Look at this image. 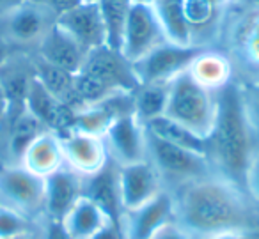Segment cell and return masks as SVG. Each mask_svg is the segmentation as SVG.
I'll return each instance as SVG.
<instances>
[{
  "label": "cell",
  "mask_w": 259,
  "mask_h": 239,
  "mask_svg": "<svg viewBox=\"0 0 259 239\" xmlns=\"http://www.w3.org/2000/svg\"><path fill=\"white\" fill-rule=\"evenodd\" d=\"M174 195L176 221L194 239L229 232L259 237V204L241 186L211 174L183 186Z\"/></svg>",
  "instance_id": "6da1fadb"
},
{
  "label": "cell",
  "mask_w": 259,
  "mask_h": 239,
  "mask_svg": "<svg viewBox=\"0 0 259 239\" xmlns=\"http://www.w3.org/2000/svg\"><path fill=\"white\" fill-rule=\"evenodd\" d=\"M257 140L254 138L243 115L234 80L219 92V108L209 136L206 138V156L213 170L243 188L248 160Z\"/></svg>",
  "instance_id": "7a4b0ae2"
},
{
  "label": "cell",
  "mask_w": 259,
  "mask_h": 239,
  "mask_svg": "<svg viewBox=\"0 0 259 239\" xmlns=\"http://www.w3.org/2000/svg\"><path fill=\"white\" fill-rule=\"evenodd\" d=\"M215 48L231 59L236 82H259V0L224 4Z\"/></svg>",
  "instance_id": "3957f363"
},
{
  "label": "cell",
  "mask_w": 259,
  "mask_h": 239,
  "mask_svg": "<svg viewBox=\"0 0 259 239\" xmlns=\"http://www.w3.org/2000/svg\"><path fill=\"white\" fill-rule=\"evenodd\" d=\"M139 85L134 64L126 61L121 52L107 44L94 48L75 75L76 112L115 92H134Z\"/></svg>",
  "instance_id": "277c9868"
},
{
  "label": "cell",
  "mask_w": 259,
  "mask_h": 239,
  "mask_svg": "<svg viewBox=\"0 0 259 239\" xmlns=\"http://www.w3.org/2000/svg\"><path fill=\"white\" fill-rule=\"evenodd\" d=\"M219 92L201 87L188 71H183L169 83V96L163 115L180 122L201 138H208L215 124Z\"/></svg>",
  "instance_id": "5b68a950"
},
{
  "label": "cell",
  "mask_w": 259,
  "mask_h": 239,
  "mask_svg": "<svg viewBox=\"0 0 259 239\" xmlns=\"http://www.w3.org/2000/svg\"><path fill=\"white\" fill-rule=\"evenodd\" d=\"M146 144H148L149 163L158 172L167 192L174 193L190 182L217 174L206 154L172 146L151 135L148 129H146Z\"/></svg>",
  "instance_id": "8992f818"
},
{
  "label": "cell",
  "mask_w": 259,
  "mask_h": 239,
  "mask_svg": "<svg viewBox=\"0 0 259 239\" xmlns=\"http://www.w3.org/2000/svg\"><path fill=\"white\" fill-rule=\"evenodd\" d=\"M57 22V15L41 0H23L0 16V36L16 52L34 54Z\"/></svg>",
  "instance_id": "52a82bcc"
},
{
  "label": "cell",
  "mask_w": 259,
  "mask_h": 239,
  "mask_svg": "<svg viewBox=\"0 0 259 239\" xmlns=\"http://www.w3.org/2000/svg\"><path fill=\"white\" fill-rule=\"evenodd\" d=\"M169 43L155 8L144 0H132L119 52L128 62L142 61L148 54Z\"/></svg>",
  "instance_id": "ba28073f"
},
{
  "label": "cell",
  "mask_w": 259,
  "mask_h": 239,
  "mask_svg": "<svg viewBox=\"0 0 259 239\" xmlns=\"http://www.w3.org/2000/svg\"><path fill=\"white\" fill-rule=\"evenodd\" d=\"M0 204L39 221L45 218V177L23 165H4L0 170Z\"/></svg>",
  "instance_id": "9c48e42d"
},
{
  "label": "cell",
  "mask_w": 259,
  "mask_h": 239,
  "mask_svg": "<svg viewBox=\"0 0 259 239\" xmlns=\"http://www.w3.org/2000/svg\"><path fill=\"white\" fill-rule=\"evenodd\" d=\"M174 220H176L174 195L163 189L149 202L135 209L122 211L117 223L122 239H149L155 232Z\"/></svg>",
  "instance_id": "30bf717a"
},
{
  "label": "cell",
  "mask_w": 259,
  "mask_h": 239,
  "mask_svg": "<svg viewBox=\"0 0 259 239\" xmlns=\"http://www.w3.org/2000/svg\"><path fill=\"white\" fill-rule=\"evenodd\" d=\"M204 46H178L165 43L135 62L134 71L139 83H170L180 73L187 71L192 59Z\"/></svg>",
  "instance_id": "8fae6325"
},
{
  "label": "cell",
  "mask_w": 259,
  "mask_h": 239,
  "mask_svg": "<svg viewBox=\"0 0 259 239\" xmlns=\"http://www.w3.org/2000/svg\"><path fill=\"white\" fill-rule=\"evenodd\" d=\"M108 158L115 165L139 163L148 160L144 122L135 114H128L114 121L103 135Z\"/></svg>",
  "instance_id": "7c38bea8"
},
{
  "label": "cell",
  "mask_w": 259,
  "mask_h": 239,
  "mask_svg": "<svg viewBox=\"0 0 259 239\" xmlns=\"http://www.w3.org/2000/svg\"><path fill=\"white\" fill-rule=\"evenodd\" d=\"M59 138L62 146L64 165L82 177L98 174L110 161L105 138L101 135L71 129L64 135H59Z\"/></svg>",
  "instance_id": "4fadbf2b"
},
{
  "label": "cell",
  "mask_w": 259,
  "mask_h": 239,
  "mask_svg": "<svg viewBox=\"0 0 259 239\" xmlns=\"http://www.w3.org/2000/svg\"><path fill=\"white\" fill-rule=\"evenodd\" d=\"M119 167V165H117ZM163 182L149 160L119 167V195L122 211L135 209L163 192Z\"/></svg>",
  "instance_id": "5bb4252c"
},
{
  "label": "cell",
  "mask_w": 259,
  "mask_h": 239,
  "mask_svg": "<svg viewBox=\"0 0 259 239\" xmlns=\"http://www.w3.org/2000/svg\"><path fill=\"white\" fill-rule=\"evenodd\" d=\"M85 177L69 167L45 177V218L62 221L73 206L83 197Z\"/></svg>",
  "instance_id": "9a60e30c"
},
{
  "label": "cell",
  "mask_w": 259,
  "mask_h": 239,
  "mask_svg": "<svg viewBox=\"0 0 259 239\" xmlns=\"http://www.w3.org/2000/svg\"><path fill=\"white\" fill-rule=\"evenodd\" d=\"M57 25L89 52L107 44V32L98 2H82L76 8L62 13L57 16Z\"/></svg>",
  "instance_id": "2e32d148"
},
{
  "label": "cell",
  "mask_w": 259,
  "mask_h": 239,
  "mask_svg": "<svg viewBox=\"0 0 259 239\" xmlns=\"http://www.w3.org/2000/svg\"><path fill=\"white\" fill-rule=\"evenodd\" d=\"M34 78H36L34 54L29 52H15L0 66V85L9 101V114L25 108L27 94Z\"/></svg>",
  "instance_id": "e0dca14e"
},
{
  "label": "cell",
  "mask_w": 259,
  "mask_h": 239,
  "mask_svg": "<svg viewBox=\"0 0 259 239\" xmlns=\"http://www.w3.org/2000/svg\"><path fill=\"white\" fill-rule=\"evenodd\" d=\"M87 54H89V50H85L75 37L69 36L64 29H61L57 22L47 34V37L41 41L37 50L34 52V55L43 59L45 62L66 69L73 75L80 71Z\"/></svg>",
  "instance_id": "ac0fdd59"
},
{
  "label": "cell",
  "mask_w": 259,
  "mask_h": 239,
  "mask_svg": "<svg viewBox=\"0 0 259 239\" xmlns=\"http://www.w3.org/2000/svg\"><path fill=\"white\" fill-rule=\"evenodd\" d=\"M187 71L199 85L211 92H220L234 82L233 62L219 48H202L192 59Z\"/></svg>",
  "instance_id": "d6986e66"
},
{
  "label": "cell",
  "mask_w": 259,
  "mask_h": 239,
  "mask_svg": "<svg viewBox=\"0 0 259 239\" xmlns=\"http://www.w3.org/2000/svg\"><path fill=\"white\" fill-rule=\"evenodd\" d=\"M18 165H23L27 170L39 177H48L50 174L57 172L64 167V156H62L61 138L57 133L45 131L27 147Z\"/></svg>",
  "instance_id": "ffe728a7"
},
{
  "label": "cell",
  "mask_w": 259,
  "mask_h": 239,
  "mask_svg": "<svg viewBox=\"0 0 259 239\" xmlns=\"http://www.w3.org/2000/svg\"><path fill=\"white\" fill-rule=\"evenodd\" d=\"M83 195L100 204L114 221H119L122 213L121 195H119V167L108 161L98 174L85 177Z\"/></svg>",
  "instance_id": "44dd1931"
},
{
  "label": "cell",
  "mask_w": 259,
  "mask_h": 239,
  "mask_svg": "<svg viewBox=\"0 0 259 239\" xmlns=\"http://www.w3.org/2000/svg\"><path fill=\"white\" fill-rule=\"evenodd\" d=\"M110 221L114 220L108 216L107 211L85 195L62 218V225L71 239H91Z\"/></svg>",
  "instance_id": "7402d4cb"
},
{
  "label": "cell",
  "mask_w": 259,
  "mask_h": 239,
  "mask_svg": "<svg viewBox=\"0 0 259 239\" xmlns=\"http://www.w3.org/2000/svg\"><path fill=\"white\" fill-rule=\"evenodd\" d=\"M155 8L167 41L178 46H195L192 27L187 22L183 9V0H156L149 2Z\"/></svg>",
  "instance_id": "603a6c76"
},
{
  "label": "cell",
  "mask_w": 259,
  "mask_h": 239,
  "mask_svg": "<svg viewBox=\"0 0 259 239\" xmlns=\"http://www.w3.org/2000/svg\"><path fill=\"white\" fill-rule=\"evenodd\" d=\"M34 66H36V78L41 85L55 96L59 101L69 105L76 112V96H75V75L66 69H61L54 64H48L43 59L34 55Z\"/></svg>",
  "instance_id": "cb8c5ba5"
},
{
  "label": "cell",
  "mask_w": 259,
  "mask_h": 239,
  "mask_svg": "<svg viewBox=\"0 0 259 239\" xmlns=\"http://www.w3.org/2000/svg\"><path fill=\"white\" fill-rule=\"evenodd\" d=\"M146 129L151 135L158 136V138L165 140V142L172 144V146L183 147V149L194 151V153L206 154V140L197 136L195 133H192L188 128L181 126L180 122L172 121V119L160 115L151 121L144 122Z\"/></svg>",
  "instance_id": "d4e9b609"
},
{
  "label": "cell",
  "mask_w": 259,
  "mask_h": 239,
  "mask_svg": "<svg viewBox=\"0 0 259 239\" xmlns=\"http://www.w3.org/2000/svg\"><path fill=\"white\" fill-rule=\"evenodd\" d=\"M167 96H169V83H141L134 92L135 115L142 122L163 115Z\"/></svg>",
  "instance_id": "484cf974"
},
{
  "label": "cell",
  "mask_w": 259,
  "mask_h": 239,
  "mask_svg": "<svg viewBox=\"0 0 259 239\" xmlns=\"http://www.w3.org/2000/svg\"><path fill=\"white\" fill-rule=\"evenodd\" d=\"M98 4H100L105 32H107V46L119 50L132 0H100Z\"/></svg>",
  "instance_id": "4316f807"
},
{
  "label": "cell",
  "mask_w": 259,
  "mask_h": 239,
  "mask_svg": "<svg viewBox=\"0 0 259 239\" xmlns=\"http://www.w3.org/2000/svg\"><path fill=\"white\" fill-rule=\"evenodd\" d=\"M241 110L254 138L259 144V82H236Z\"/></svg>",
  "instance_id": "83f0119b"
},
{
  "label": "cell",
  "mask_w": 259,
  "mask_h": 239,
  "mask_svg": "<svg viewBox=\"0 0 259 239\" xmlns=\"http://www.w3.org/2000/svg\"><path fill=\"white\" fill-rule=\"evenodd\" d=\"M39 221L0 204V239H9L34 230L39 225Z\"/></svg>",
  "instance_id": "f1b7e54d"
},
{
  "label": "cell",
  "mask_w": 259,
  "mask_h": 239,
  "mask_svg": "<svg viewBox=\"0 0 259 239\" xmlns=\"http://www.w3.org/2000/svg\"><path fill=\"white\" fill-rule=\"evenodd\" d=\"M243 189L255 204H259V144L255 146L254 153L248 160L243 177Z\"/></svg>",
  "instance_id": "f546056e"
},
{
  "label": "cell",
  "mask_w": 259,
  "mask_h": 239,
  "mask_svg": "<svg viewBox=\"0 0 259 239\" xmlns=\"http://www.w3.org/2000/svg\"><path fill=\"white\" fill-rule=\"evenodd\" d=\"M41 239H71L62 221L43 218L41 220Z\"/></svg>",
  "instance_id": "4dcf8cb0"
},
{
  "label": "cell",
  "mask_w": 259,
  "mask_h": 239,
  "mask_svg": "<svg viewBox=\"0 0 259 239\" xmlns=\"http://www.w3.org/2000/svg\"><path fill=\"white\" fill-rule=\"evenodd\" d=\"M149 239H194L176 220L167 223L165 227H162L158 232L151 235Z\"/></svg>",
  "instance_id": "1f68e13d"
},
{
  "label": "cell",
  "mask_w": 259,
  "mask_h": 239,
  "mask_svg": "<svg viewBox=\"0 0 259 239\" xmlns=\"http://www.w3.org/2000/svg\"><path fill=\"white\" fill-rule=\"evenodd\" d=\"M41 2L47 4L57 16H61L62 13L69 11V9H73L78 4H82V0H41Z\"/></svg>",
  "instance_id": "d6a6232c"
},
{
  "label": "cell",
  "mask_w": 259,
  "mask_h": 239,
  "mask_svg": "<svg viewBox=\"0 0 259 239\" xmlns=\"http://www.w3.org/2000/svg\"><path fill=\"white\" fill-rule=\"evenodd\" d=\"M91 239H122L119 223L117 221H110V223L105 225L101 230H98Z\"/></svg>",
  "instance_id": "836d02e7"
},
{
  "label": "cell",
  "mask_w": 259,
  "mask_h": 239,
  "mask_svg": "<svg viewBox=\"0 0 259 239\" xmlns=\"http://www.w3.org/2000/svg\"><path fill=\"white\" fill-rule=\"evenodd\" d=\"M8 114H9V101H8V98H6L2 85H0V128H2V129H4Z\"/></svg>",
  "instance_id": "e575fe53"
},
{
  "label": "cell",
  "mask_w": 259,
  "mask_h": 239,
  "mask_svg": "<svg viewBox=\"0 0 259 239\" xmlns=\"http://www.w3.org/2000/svg\"><path fill=\"white\" fill-rule=\"evenodd\" d=\"M201 239H259L254 234H245V232H229V234H217V235H208V237Z\"/></svg>",
  "instance_id": "d590c367"
},
{
  "label": "cell",
  "mask_w": 259,
  "mask_h": 239,
  "mask_svg": "<svg viewBox=\"0 0 259 239\" xmlns=\"http://www.w3.org/2000/svg\"><path fill=\"white\" fill-rule=\"evenodd\" d=\"M16 50H13L11 46L8 44V41L4 39V37L0 36V66L4 64L6 61H8L9 57H11L13 54H15Z\"/></svg>",
  "instance_id": "8d00e7d4"
},
{
  "label": "cell",
  "mask_w": 259,
  "mask_h": 239,
  "mask_svg": "<svg viewBox=\"0 0 259 239\" xmlns=\"http://www.w3.org/2000/svg\"><path fill=\"white\" fill-rule=\"evenodd\" d=\"M23 0H0V16H4L11 9H15L18 4H22Z\"/></svg>",
  "instance_id": "74e56055"
},
{
  "label": "cell",
  "mask_w": 259,
  "mask_h": 239,
  "mask_svg": "<svg viewBox=\"0 0 259 239\" xmlns=\"http://www.w3.org/2000/svg\"><path fill=\"white\" fill-rule=\"evenodd\" d=\"M9 239H41V221L34 230L25 232V234H22V235H15V237H9Z\"/></svg>",
  "instance_id": "f35d334b"
},
{
  "label": "cell",
  "mask_w": 259,
  "mask_h": 239,
  "mask_svg": "<svg viewBox=\"0 0 259 239\" xmlns=\"http://www.w3.org/2000/svg\"><path fill=\"white\" fill-rule=\"evenodd\" d=\"M4 165H6L4 156H2V153H0V170H2V168H4Z\"/></svg>",
  "instance_id": "ab89813d"
},
{
  "label": "cell",
  "mask_w": 259,
  "mask_h": 239,
  "mask_svg": "<svg viewBox=\"0 0 259 239\" xmlns=\"http://www.w3.org/2000/svg\"><path fill=\"white\" fill-rule=\"evenodd\" d=\"M0 146H2V128H0ZM2 153V151H0Z\"/></svg>",
  "instance_id": "60d3db41"
},
{
  "label": "cell",
  "mask_w": 259,
  "mask_h": 239,
  "mask_svg": "<svg viewBox=\"0 0 259 239\" xmlns=\"http://www.w3.org/2000/svg\"><path fill=\"white\" fill-rule=\"evenodd\" d=\"M82 2H100V0H82Z\"/></svg>",
  "instance_id": "b9f144b4"
},
{
  "label": "cell",
  "mask_w": 259,
  "mask_h": 239,
  "mask_svg": "<svg viewBox=\"0 0 259 239\" xmlns=\"http://www.w3.org/2000/svg\"><path fill=\"white\" fill-rule=\"evenodd\" d=\"M144 2H156V0H144Z\"/></svg>",
  "instance_id": "7bdbcfd3"
}]
</instances>
